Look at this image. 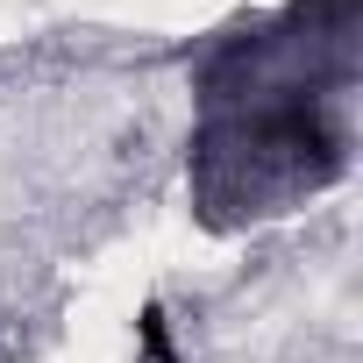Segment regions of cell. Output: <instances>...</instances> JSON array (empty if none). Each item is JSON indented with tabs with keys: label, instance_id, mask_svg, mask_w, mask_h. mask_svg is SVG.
<instances>
[{
	"label": "cell",
	"instance_id": "obj_1",
	"mask_svg": "<svg viewBox=\"0 0 363 363\" xmlns=\"http://www.w3.org/2000/svg\"><path fill=\"white\" fill-rule=\"evenodd\" d=\"M143 356H150V363H171V328H164V306H143Z\"/></svg>",
	"mask_w": 363,
	"mask_h": 363
}]
</instances>
